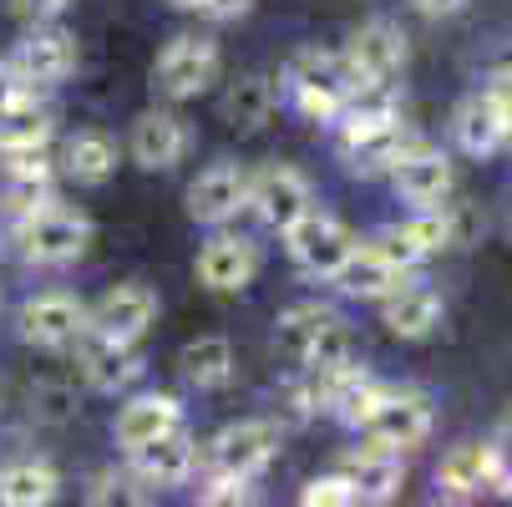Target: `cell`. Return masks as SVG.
Instances as JSON below:
<instances>
[{
    "label": "cell",
    "mask_w": 512,
    "mask_h": 507,
    "mask_svg": "<svg viewBox=\"0 0 512 507\" xmlns=\"http://www.w3.org/2000/svg\"><path fill=\"white\" fill-rule=\"evenodd\" d=\"M274 345L300 371H335L350 366V330L330 305H289L274 320Z\"/></svg>",
    "instance_id": "cell-1"
},
{
    "label": "cell",
    "mask_w": 512,
    "mask_h": 507,
    "mask_svg": "<svg viewBox=\"0 0 512 507\" xmlns=\"http://www.w3.org/2000/svg\"><path fill=\"white\" fill-rule=\"evenodd\" d=\"M355 77H350V66L340 51H320V46H305L289 56L284 66V92L289 102H295L310 122H335L345 97H350Z\"/></svg>",
    "instance_id": "cell-2"
},
{
    "label": "cell",
    "mask_w": 512,
    "mask_h": 507,
    "mask_svg": "<svg viewBox=\"0 0 512 507\" xmlns=\"http://www.w3.org/2000/svg\"><path fill=\"white\" fill-rule=\"evenodd\" d=\"M16 244H21V254L31 264L56 269V264H71V259L87 254L92 219L51 198V203H41V208H31V213H21V219H16Z\"/></svg>",
    "instance_id": "cell-3"
},
{
    "label": "cell",
    "mask_w": 512,
    "mask_h": 507,
    "mask_svg": "<svg viewBox=\"0 0 512 507\" xmlns=\"http://www.w3.org/2000/svg\"><path fill=\"white\" fill-rule=\"evenodd\" d=\"M218 66H224V51H218L213 36H173L158 61H153V92L168 97V102H188L198 92H208V82L218 77Z\"/></svg>",
    "instance_id": "cell-4"
},
{
    "label": "cell",
    "mask_w": 512,
    "mask_h": 507,
    "mask_svg": "<svg viewBox=\"0 0 512 507\" xmlns=\"http://www.w3.org/2000/svg\"><path fill=\"white\" fill-rule=\"evenodd\" d=\"M411 148H421V137L401 122V112L396 117H371V122H340V158L360 178L391 173Z\"/></svg>",
    "instance_id": "cell-5"
},
{
    "label": "cell",
    "mask_w": 512,
    "mask_h": 507,
    "mask_svg": "<svg viewBox=\"0 0 512 507\" xmlns=\"http://www.w3.org/2000/svg\"><path fill=\"white\" fill-rule=\"evenodd\" d=\"M249 208L259 213V224L274 229V234H289L305 213L315 208V188L300 168L289 163H274V168H259L249 173Z\"/></svg>",
    "instance_id": "cell-6"
},
{
    "label": "cell",
    "mask_w": 512,
    "mask_h": 507,
    "mask_svg": "<svg viewBox=\"0 0 512 507\" xmlns=\"http://www.w3.org/2000/svg\"><path fill=\"white\" fill-rule=\"evenodd\" d=\"M92 325V310L77 300V295H66V289H46V295H31L16 315V330L26 345L36 350H66V345H77L82 330Z\"/></svg>",
    "instance_id": "cell-7"
},
{
    "label": "cell",
    "mask_w": 512,
    "mask_h": 507,
    "mask_svg": "<svg viewBox=\"0 0 512 507\" xmlns=\"http://www.w3.org/2000/svg\"><path fill=\"white\" fill-rule=\"evenodd\" d=\"M279 452V426L274 421H259V416H244V421H229L218 437L208 442V472H224V477H259Z\"/></svg>",
    "instance_id": "cell-8"
},
{
    "label": "cell",
    "mask_w": 512,
    "mask_h": 507,
    "mask_svg": "<svg viewBox=\"0 0 512 507\" xmlns=\"http://www.w3.org/2000/svg\"><path fill=\"white\" fill-rule=\"evenodd\" d=\"M365 442L391 447V452H411L431 437V401L421 391H381V401L371 406V416L360 421Z\"/></svg>",
    "instance_id": "cell-9"
},
{
    "label": "cell",
    "mask_w": 512,
    "mask_h": 507,
    "mask_svg": "<svg viewBox=\"0 0 512 507\" xmlns=\"http://www.w3.org/2000/svg\"><path fill=\"white\" fill-rule=\"evenodd\" d=\"M77 56H82L77 51V36L51 26V21H36V31L16 41V51H11L6 66L16 71L26 87H61L71 71H77Z\"/></svg>",
    "instance_id": "cell-10"
},
{
    "label": "cell",
    "mask_w": 512,
    "mask_h": 507,
    "mask_svg": "<svg viewBox=\"0 0 512 507\" xmlns=\"http://www.w3.org/2000/svg\"><path fill=\"white\" fill-rule=\"evenodd\" d=\"M289 239V259H295L305 274H315V279H335V269L355 254V234L335 219V213H325V208H310L305 219L284 234Z\"/></svg>",
    "instance_id": "cell-11"
},
{
    "label": "cell",
    "mask_w": 512,
    "mask_h": 507,
    "mask_svg": "<svg viewBox=\"0 0 512 507\" xmlns=\"http://www.w3.org/2000/svg\"><path fill=\"white\" fill-rule=\"evenodd\" d=\"M340 56H345L355 82H396L406 71V31L396 21L376 16V21H365V26L350 31Z\"/></svg>",
    "instance_id": "cell-12"
},
{
    "label": "cell",
    "mask_w": 512,
    "mask_h": 507,
    "mask_svg": "<svg viewBox=\"0 0 512 507\" xmlns=\"http://www.w3.org/2000/svg\"><path fill=\"white\" fill-rule=\"evenodd\" d=\"M239 208H249V173L239 163H213L188 183V219L203 229H224Z\"/></svg>",
    "instance_id": "cell-13"
},
{
    "label": "cell",
    "mask_w": 512,
    "mask_h": 507,
    "mask_svg": "<svg viewBox=\"0 0 512 507\" xmlns=\"http://www.w3.org/2000/svg\"><path fill=\"white\" fill-rule=\"evenodd\" d=\"M77 366H82V381H87L92 391L117 396V391H127V386L142 376V355H137V345L112 340V335H102V330L87 325L82 340H77Z\"/></svg>",
    "instance_id": "cell-14"
},
{
    "label": "cell",
    "mask_w": 512,
    "mask_h": 507,
    "mask_svg": "<svg viewBox=\"0 0 512 507\" xmlns=\"http://www.w3.org/2000/svg\"><path fill=\"white\" fill-rule=\"evenodd\" d=\"M153 320H158V295L142 279L112 284L107 295L92 305V330H102L112 340H127V345H137L142 335H148Z\"/></svg>",
    "instance_id": "cell-15"
},
{
    "label": "cell",
    "mask_w": 512,
    "mask_h": 507,
    "mask_svg": "<svg viewBox=\"0 0 512 507\" xmlns=\"http://www.w3.org/2000/svg\"><path fill=\"white\" fill-rule=\"evenodd\" d=\"M127 462H132V477L142 487H183L198 472V442L183 426H173V431H163V437L132 447Z\"/></svg>",
    "instance_id": "cell-16"
},
{
    "label": "cell",
    "mask_w": 512,
    "mask_h": 507,
    "mask_svg": "<svg viewBox=\"0 0 512 507\" xmlns=\"http://www.w3.org/2000/svg\"><path fill=\"white\" fill-rule=\"evenodd\" d=\"M193 269H198V284L213 289V295H239L259 274V244H249L244 234H213L198 249Z\"/></svg>",
    "instance_id": "cell-17"
},
{
    "label": "cell",
    "mask_w": 512,
    "mask_h": 507,
    "mask_svg": "<svg viewBox=\"0 0 512 507\" xmlns=\"http://www.w3.org/2000/svg\"><path fill=\"white\" fill-rule=\"evenodd\" d=\"M127 148H132V163L137 168H148V173H168L188 158V122L178 112H142L132 122V137H127Z\"/></svg>",
    "instance_id": "cell-18"
},
{
    "label": "cell",
    "mask_w": 512,
    "mask_h": 507,
    "mask_svg": "<svg viewBox=\"0 0 512 507\" xmlns=\"http://www.w3.org/2000/svg\"><path fill=\"white\" fill-rule=\"evenodd\" d=\"M391 183L396 193L411 203V208H442L457 188V173H452V158L447 153H436V148H411L396 168H391Z\"/></svg>",
    "instance_id": "cell-19"
},
{
    "label": "cell",
    "mask_w": 512,
    "mask_h": 507,
    "mask_svg": "<svg viewBox=\"0 0 512 507\" xmlns=\"http://www.w3.org/2000/svg\"><path fill=\"white\" fill-rule=\"evenodd\" d=\"M340 477L350 482L355 502H391L406 482V462H401V452L371 442V447H360L340 462Z\"/></svg>",
    "instance_id": "cell-20"
},
{
    "label": "cell",
    "mask_w": 512,
    "mask_h": 507,
    "mask_svg": "<svg viewBox=\"0 0 512 507\" xmlns=\"http://www.w3.org/2000/svg\"><path fill=\"white\" fill-rule=\"evenodd\" d=\"M381 325L396 340H426L436 325H442V295L426 284H396L391 295H381Z\"/></svg>",
    "instance_id": "cell-21"
},
{
    "label": "cell",
    "mask_w": 512,
    "mask_h": 507,
    "mask_svg": "<svg viewBox=\"0 0 512 507\" xmlns=\"http://www.w3.org/2000/svg\"><path fill=\"white\" fill-rule=\"evenodd\" d=\"M452 137H457V148L467 158H492L512 132H507V117H502L497 97L492 92H472L457 107V117H452Z\"/></svg>",
    "instance_id": "cell-22"
},
{
    "label": "cell",
    "mask_w": 512,
    "mask_h": 507,
    "mask_svg": "<svg viewBox=\"0 0 512 507\" xmlns=\"http://www.w3.org/2000/svg\"><path fill=\"white\" fill-rule=\"evenodd\" d=\"M173 426H183V406H178V396H163V391L132 396V401L117 411V447L132 452V447L163 437V431H173Z\"/></svg>",
    "instance_id": "cell-23"
},
{
    "label": "cell",
    "mask_w": 512,
    "mask_h": 507,
    "mask_svg": "<svg viewBox=\"0 0 512 507\" xmlns=\"http://www.w3.org/2000/svg\"><path fill=\"white\" fill-rule=\"evenodd\" d=\"M411 274L406 269H396L386 254H376L371 244H355V254L335 269V284H340V295H350V300H381V295H391L396 284H406Z\"/></svg>",
    "instance_id": "cell-24"
},
{
    "label": "cell",
    "mask_w": 512,
    "mask_h": 507,
    "mask_svg": "<svg viewBox=\"0 0 512 507\" xmlns=\"http://www.w3.org/2000/svg\"><path fill=\"white\" fill-rule=\"evenodd\" d=\"M492 487V467H487V442H462L442 457L436 467V492L452 502H472Z\"/></svg>",
    "instance_id": "cell-25"
},
{
    "label": "cell",
    "mask_w": 512,
    "mask_h": 507,
    "mask_svg": "<svg viewBox=\"0 0 512 507\" xmlns=\"http://www.w3.org/2000/svg\"><path fill=\"white\" fill-rule=\"evenodd\" d=\"M218 112H224V122L234 132H259L269 117H274V82L259 77V71H244V77H234L224 87V102H218Z\"/></svg>",
    "instance_id": "cell-26"
},
{
    "label": "cell",
    "mask_w": 512,
    "mask_h": 507,
    "mask_svg": "<svg viewBox=\"0 0 512 507\" xmlns=\"http://www.w3.org/2000/svg\"><path fill=\"white\" fill-rule=\"evenodd\" d=\"M61 173L77 183V188H97L117 173V142L102 132H77L61 148Z\"/></svg>",
    "instance_id": "cell-27"
},
{
    "label": "cell",
    "mask_w": 512,
    "mask_h": 507,
    "mask_svg": "<svg viewBox=\"0 0 512 507\" xmlns=\"http://www.w3.org/2000/svg\"><path fill=\"white\" fill-rule=\"evenodd\" d=\"M178 366H183L188 386H198V391H218V386H229V381H234V345H229L224 335H198V340L183 345Z\"/></svg>",
    "instance_id": "cell-28"
},
{
    "label": "cell",
    "mask_w": 512,
    "mask_h": 507,
    "mask_svg": "<svg viewBox=\"0 0 512 507\" xmlns=\"http://www.w3.org/2000/svg\"><path fill=\"white\" fill-rule=\"evenodd\" d=\"M51 137H56V112L36 92L16 97L6 112H0V153L6 148H41V142H51Z\"/></svg>",
    "instance_id": "cell-29"
},
{
    "label": "cell",
    "mask_w": 512,
    "mask_h": 507,
    "mask_svg": "<svg viewBox=\"0 0 512 507\" xmlns=\"http://www.w3.org/2000/svg\"><path fill=\"white\" fill-rule=\"evenodd\" d=\"M61 477L46 462H11L0 467V507H46L56 502Z\"/></svg>",
    "instance_id": "cell-30"
},
{
    "label": "cell",
    "mask_w": 512,
    "mask_h": 507,
    "mask_svg": "<svg viewBox=\"0 0 512 507\" xmlns=\"http://www.w3.org/2000/svg\"><path fill=\"white\" fill-rule=\"evenodd\" d=\"M401 234L431 259V254H442V249H452V213H447V203L442 208H416L411 219L401 224Z\"/></svg>",
    "instance_id": "cell-31"
},
{
    "label": "cell",
    "mask_w": 512,
    "mask_h": 507,
    "mask_svg": "<svg viewBox=\"0 0 512 507\" xmlns=\"http://www.w3.org/2000/svg\"><path fill=\"white\" fill-rule=\"evenodd\" d=\"M0 158H6V178H31V183H51V173H56L51 142H41V148H6Z\"/></svg>",
    "instance_id": "cell-32"
},
{
    "label": "cell",
    "mask_w": 512,
    "mask_h": 507,
    "mask_svg": "<svg viewBox=\"0 0 512 507\" xmlns=\"http://www.w3.org/2000/svg\"><path fill=\"white\" fill-rule=\"evenodd\" d=\"M198 502H208V507H244V502H254V487H249V477L208 472V482H203Z\"/></svg>",
    "instance_id": "cell-33"
},
{
    "label": "cell",
    "mask_w": 512,
    "mask_h": 507,
    "mask_svg": "<svg viewBox=\"0 0 512 507\" xmlns=\"http://www.w3.org/2000/svg\"><path fill=\"white\" fill-rule=\"evenodd\" d=\"M300 502H305V507H350L355 492H350V482H345L340 472H330V477H310V482L300 487Z\"/></svg>",
    "instance_id": "cell-34"
},
{
    "label": "cell",
    "mask_w": 512,
    "mask_h": 507,
    "mask_svg": "<svg viewBox=\"0 0 512 507\" xmlns=\"http://www.w3.org/2000/svg\"><path fill=\"white\" fill-rule=\"evenodd\" d=\"M487 467H492V492L512 497V426L502 421L497 437L487 442Z\"/></svg>",
    "instance_id": "cell-35"
},
{
    "label": "cell",
    "mask_w": 512,
    "mask_h": 507,
    "mask_svg": "<svg viewBox=\"0 0 512 507\" xmlns=\"http://www.w3.org/2000/svg\"><path fill=\"white\" fill-rule=\"evenodd\" d=\"M371 249H376V254H386V259H391L396 269H406V274H411V269H416V264L426 259V254H421V249H416V244H411V239L401 234V224H391V229L371 234Z\"/></svg>",
    "instance_id": "cell-36"
},
{
    "label": "cell",
    "mask_w": 512,
    "mask_h": 507,
    "mask_svg": "<svg viewBox=\"0 0 512 507\" xmlns=\"http://www.w3.org/2000/svg\"><path fill=\"white\" fill-rule=\"evenodd\" d=\"M31 411L41 421H66L71 411H77V396H71L66 386H36L31 391Z\"/></svg>",
    "instance_id": "cell-37"
},
{
    "label": "cell",
    "mask_w": 512,
    "mask_h": 507,
    "mask_svg": "<svg viewBox=\"0 0 512 507\" xmlns=\"http://www.w3.org/2000/svg\"><path fill=\"white\" fill-rule=\"evenodd\" d=\"M41 203H51V183H31V178H6V208L16 213H31V208H41Z\"/></svg>",
    "instance_id": "cell-38"
},
{
    "label": "cell",
    "mask_w": 512,
    "mask_h": 507,
    "mask_svg": "<svg viewBox=\"0 0 512 507\" xmlns=\"http://www.w3.org/2000/svg\"><path fill=\"white\" fill-rule=\"evenodd\" d=\"M249 6L254 0H198V16H208V21H239V16H249Z\"/></svg>",
    "instance_id": "cell-39"
},
{
    "label": "cell",
    "mask_w": 512,
    "mask_h": 507,
    "mask_svg": "<svg viewBox=\"0 0 512 507\" xmlns=\"http://www.w3.org/2000/svg\"><path fill=\"white\" fill-rule=\"evenodd\" d=\"M11 6H16L21 16H31V21H56L71 0H11Z\"/></svg>",
    "instance_id": "cell-40"
},
{
    "label": "cell",
    "mask_w": 512,
    "mask_h": 507,
    "mask_svg": "<svg viewBox=\"0 0 512 507\" xmlns=\"http://www.w3.org/2000/svg\"><path fill=\"white\" fill-rule=\"evenodd\" d=\"M26 92H36V87H26V82L16 77V71H11V66H0V112H6L16 97H26Z\"/></svg>",
    "instance_id": "cell-41"
},
{
    "label": "cell",
    "mask_w": 512,
    "mask_h": 507,
    "mask_svg": "<svg viewBox=\"0 0 512 507\" xmlns=\"http://www.w3.org/2000/svg\"><path fill=\"white\" fill-rule=\"evenodd\" d=\"M487 92L497 97V107H502V117H507V132H512V66H507V71H497V82H492Z\"/></svg>",
    "instance_id": "cell-42"
},
{
    "label": "cell",
    "mask_w": 512,
    "mask_h": 507,
    "mask_svg": "<svg viewBox=\"0 0 512 507\" xmlns=\"http://www.w3.org/2000/svg\"><path fill=\"white\" fill-rule=\"evenodd\" d=\"M411 6H416L421 16H457L467 0H411Z\"/></svg>",
    "instance_id": "cell-43"
},
{
    "label": "cell",
    "mask_w": 512,
    "mask_h": 507,
    "mask_svg": "<svg viewBox=\"0 0 512 507\" xmlns=\"http://www.w3.org/2000/svg\"><path fill=\"white\" fill-rule=\"evenodd\" d=\"M173 6H183V11H193V6H198V0H173Z\"/></svg>",
    "instance_id": "cell-44"
},
{
    "label": "cell",
    "mask_w": 512,
    "mask_h": 507,
    "mask_svg": "<svg viewBox=\"0 0 512 507\" xmlns=\"http://www.w3.org/2000/svg\"><path fill=\"white\" fill-rule=\"evenodd\" d=\"M507 426H512V411H507Z\"/></svg>",
    "instance_id": "cell-45"
}]
</instances>
